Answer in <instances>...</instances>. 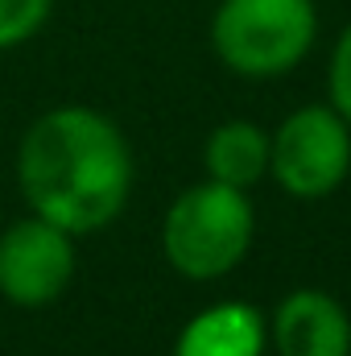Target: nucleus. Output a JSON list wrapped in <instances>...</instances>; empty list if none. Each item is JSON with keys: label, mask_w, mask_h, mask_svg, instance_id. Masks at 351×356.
I'll return each mask as SVG.
<instances>
[{"label": "nucleus", "mask_w": 351, "mask_h": 356, "mask_svg": "<svg viewBox=\"0 0 351 356\" xmlns=\"http://www.w3.org/2000/svg\"><path fill=\"white\" fill-rule=\"evenodd\" d=\"M162 245L170 266L194 282L236 269L252 245V207L244 191L215 178L203 186H190L166 216Z\"/></svg>", "instance_id": "2"}, {"label": "nucleus", "mask_w": 351, "mask_h": 356, "mask_svg": "<svg viewBox=\"0 0 351 356\" xmlns=\"http://www.w3.org/2000/svg\"><path fill=\"white\" fill-rule=\"evenodd\" d=\"M314 29L310 0H223L211 21V42L232 71L268 79L306 58Z\"/></svg>", "instance_id": "3"}, {"label": "nucleus", "mask_w": 351, "mask_h": 356, "mask_svg": "<svg viewBox=\"0 0 351 356\" xmlns=\"http://www.w3.org/2000/svg\"><path fill=\"white\" fill-rule=\"evenodd\" d=\"M268 170L298 199L331 195L351 170V137L343 116L331 108L293 112L268 141Z\"/></svg>", "instance_id": "4"}, {"label": "nucleus", "mask_w": 351, "mask_h": 356, "mask_svg": "<svg viewBox=\"0 0 351 356\" xmlns=\"http://www.w3.org/2000/svg\"><path fill=\"white\" fill-rule=\"evenodd\" d=\"M273 340L281 356H348V311L323 290H298L277 307Z\"/></svg>", "instance_id": "6"}, {"label": "nucleus", "mask_w": 351, "mask_h": 356, "mask_svg": "<svg viewBox=\"0 0 351 356\" xmlns=\"http://www.w3.org/2000/svg\"><path fill=\"white\" fill-rule=\"evenodd\" d=\"M17 178L29 207L62 232H95L124 211L132 158L112 120L91 108H54L25 133Z\"/></svg>", "instance_id": "1"}, {"label": "nucleus", "mask_w": 351, "mask_h": 356, "mask_svg": "<svg viewBox=\"0 0 351 356\" xmlns=\"http://www.w3.org/2000/svg\"><path fill=\"white\" fill-rule=\"evenodd\" d=\"M75 277V245L71 232L33 216L12 224L0 236V294L17 307L54 302Z\"/></svg>", "instance_id": "5"}, {"label": "nucleus", "mask_w": 351, "mask_h": 356, "mask_svg": "<svg viewBox=\"0 0 351 356\" xmlns=\"http://www.w3.org/2000/svg\"><path fill=\"white\" fill-rule=\"evenodd\" d=\"M207 170L215 182H228L236 191L261 182L268 170V137L248 120H232L215 129L207 141Z\"/></svg>", "instance_id": "8"}, {"label": "nucleus", "mask_w": 351, "mask_h": 356, "mask_svg": "<svg viewBox=\"0 0 351 356\" xmlns=\"http://www.w3.org/2000/svg\"><path fill=\"white\" fill-rule=\"evenodd\" d=\"M50 8L54 0H0V50L29 42L46 25Z\"/></svg>", "instance_id": "9"}, {"label": "nucleus", "mask_w": 351, "mask_h": 356, "mask_svg": "<svg viewBox=\"0 0 351 356\" xmlns=\"http://www.w3.org/2000/svg\"><path fill=\"white\" fill-rule=\"evenodd\" d=\"M331 99H335V112L351 124V25L343 29L331 58Z\"/></svg>", "instance_id": "10"}, {"label": "nucleus", "mask_w": 351, "mask_h": 356, "mask_svg": "<svg viewBox=\"0 0 351 356\" xmlns=\"http://www.w3.org/2000/svg\"><path fill=\"white\" fill-rule=\"evenodd\" d=\"M261 315L244 302H219L186 323L174 356H261Z\"/></svg>", "instance_id": "7"}]
</instances>
